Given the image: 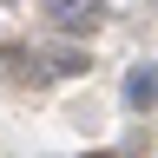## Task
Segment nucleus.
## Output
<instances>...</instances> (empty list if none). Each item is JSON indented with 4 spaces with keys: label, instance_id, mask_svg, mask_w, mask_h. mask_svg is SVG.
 <instances>
[{
    "label": "nucleus",
    "instance_id": "f257e3e1",
    "mask_svg": "<svg viewBox=\"0 0 158 158\" xmlns=\"http://www.w3.org/2000/svg\"><path fill=\"white\" fill-rule=\"evenodd\" d=\"M79 73H92L86 46H46V53H33V79H79Z\"/></svg>",
    "mask_w": 158,
    "mask_h": 158
},
{
    "label": "nucleus",
    "instance_id": "f03ea898",
    "mask_svg": "<svg viewBox=\"0 0 158 158\" xmlns=\"http://www.w3.org/2000/svg\"><path fill=\"white\" fill-rule=\"evenodd\" d=\"M118 92H125L132 112H152V106H158V66H152V59H138V66L125 73V86H118Z\"/></svg>",
    "mask_w": 158,
    "mask_h": 158
},
{
    "label": "nucleus",
    "instance_id": "7ed1b4c3",
    "mask_svg": "<svg viewBox=\"0 0 158 158\" xmlns=\"http://www.w3.org/2000/svg\"><path fill=\"white\" fill-rule=\"evenodd\" d=\"M46 20L59 33H92L99 20H106V7H79V0H59V7H46Z\"/></svg>",
    "mask_w": 158,
    "mask_h": 158
},
{
    "label": "nucleus",
    "instance_id": "20e7f679",
    "mask_svg": "<svg viewBox=\"0 0 158 158\" xmlns=\"http://www.w3.org/2000/svg\"><path fill=\"white\" fill-rule=\"evenodd\" d=\"M79 158H112V152H79Z\"/></svg>",
    "mask_w": 158,
    "mask_h": 158
},
{
    "label": "nucleus",
    "instance_id": "39448f33",
    "mask_svg": "<svg viewBox=\"0 0 158 158\" xmlns=\"http://www.w3.org/2000/svg\"><path fill=\"white\" fill-rule=\"evenodd\" d=\"M0 53H7V46H0Z\"/></svg>",
    "mask_w": 158,
    "mask_h": 158
}]
</instances>
